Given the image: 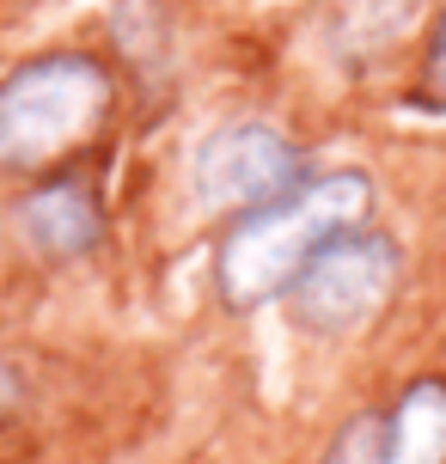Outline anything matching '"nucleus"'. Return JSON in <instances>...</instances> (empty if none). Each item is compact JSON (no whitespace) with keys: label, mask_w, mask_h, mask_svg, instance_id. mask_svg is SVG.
I'll return each instance as SVG.
<instances>
[{"label":"nucleus","mask_w":446,"mask_h":464,"mask_svg":"<svg viewBox=\"0 0 446 464\" xmlns=\"http://www.w3.org/2000/svg\"><path fill=\"white\" fill-rule=\"evenodd\" d=\"M325 464H379V421H349L343 434H336V446L325 452Z\"/></svg>","instance_id":"0eeeda50"},{"label":"nucleus","mask_w":446,"mask_h":464,"mask_svg":"<svg viewBox=\"0 0 446 464\" xmlns=\"http://www.w3.org/2000/svg\"><path fill=\"white\" fill-rule=\"evenodd\" d=\"M300 184V153L269 122H227L196 147V196L208 208H263Z\"/></svg>","instance_id":"20e7f679"},{"label":"nucleus","mask_w":446,"mask_h":464,"mask_svg":"<svg viewBox=\"0 0 446 464\" xmlns=\"http://www.w3.org/2000/svg\"><path fill=\"white\" fill-rule=\"evenodd\" d=\"M111 80L86 55H37L0 80V160L31 165L62 153L104 116Z\"/></svg>","instance_id":"f03ea898"},{"label":"nucleus","mask_w":446,"mask_h":464,"mask_svg":"<svg viewBox=\"0 0 446 464\" xmlns=\"http://www.w3.org/2000/svg\"><path fill=\"white\" fill-rule=\"evenodd\" d=\"M434 80H441V92H446V31H441V49H434Z\"/></svg>","instance_id":"6e6552de"},{"label":"nucleus","mask_w":446,"mask_h":464,"mask_svg":"<svg viewBox=\"0 0 446 464\" xmlns=\"http://www.w3.org/2000/svg\"><path fill=\"white\" fill-rule=\"evenodd\" d=\"M379 464H446V385L416 379L379 428Z\"/></svg>","instance_id":"39448f33"},{"label":"nucleus","mask_w":446,"mask_h":464,"mask_svg":"<svg viewBox=\"0 0 446 464\" xmlns=\"http://www.w3.org/2000/svg\"><path fill=\"white\" fill-rule=\"evenodd\" d=\"M373 202V189L361 171H330V178H312V184L282 189L276 202H263L238 220L227 238H220V256H214V287L220 300L251 312V305L276 300L294 287L312 256L325 251L330 238L361 227V214Z\"/></svg>","instance_id":"f257e3e1"},{"label":"nucleus","mask_w":446,"mask_h":464,"mask_svg":"<svg viewBox=\"0 0 446 464\" xmlns=\"http://www.w3.org/2000/svg\"><path fill=\"white\" fill-rule=\"evenodd\" d=\"M403 276V256L385 232H343L294 276V312L312 336H354L385 312Z\"/></svg>","instance_id":"7ed1b4c3"},{"label":"nucleus","mask_w":446,"mask_h":464,"mask_svg":"<svg viewBox=\"0 0 446 464\" xmlns=\"http://www.w3.org/2000/svg\"><path fill=\"white\" fill-rule=\"evenodd\" d=\"M19 227H24V238H31L37 251L80 256L98 238V208H92V196H86L80 184H49V189H37V196H24Z\"/></svg>","instance_id":"423d86ee"}]
</instances>
